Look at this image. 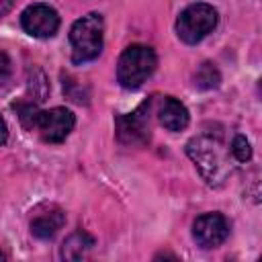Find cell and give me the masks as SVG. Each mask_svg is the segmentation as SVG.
<instances>
[{
	"mask_svg": "<svg viewBox=\"0 0 262 262\" xmlns=\"http://www.w3.org/2000/svg\"><path fill=\"white\" fill-rule=\"evenodd\" d=\"M186 154L199 168L201 176L211 186H221L231 172L223 143L213 137H207V135L192 137L186 143Z\"/></svg>",
	"mask_w": 262,
	"mask_h": 262,
	"instance_id": "cell-1",
	"label": "cell"
},
{
	"mask_svg": "<svg viewBox=\"0 0 262 262\" xmlns=\"http://www.w3.org/2000/svg\"><path fill=\"white\" fill-rule=\"evenodd\" d=\"M102 31H104V23H102V16L96 12H90L72 25L70 43H72L74 63H84L98 57L102 49Z\"/></svg>",
	"mask_w": 262,
	"mask_h": 262,
	"instance_id": "cell-2",
	"label": "cell"
},
{
	"mask_svg": "<svg viewBox=\"0 0 262 262\" xmlns=\"http://www.w3.org/2000/svg\"><path fill=\"white\" fill-rule=\"evenodd\" d=\"M156 66L158 57L151 47L139 43L129 45L117 61V80L123 88H137L154 74Z\"/></svg>",
	"mask_w": 262,
	"mask_h": 262,
	"instance_id": "cell-3",
	"label": "cell"
},
{
	"mask_svg": "<svg viewBox=\"0 0 262 262\" xmlns=\"http://www.w3.org/2000/svg\"><path fill=\"white\" fill-rule=\"evenodd\" d=\"M215 27H217V10L205 2L186 6L176 20V33L188 45H194L201 39H205Z\"/></svg>",
	"mask_w": 262,
	"mask_h": 262,
	"instance_id": "cell-4",
	"label": "cell"
},
{
	"mask_svg": "<svg viewBox=\"0 0 262 262\" xmlns=\"http://www.w3.org/2000/svg\"><path fill=\"white\" fill-rule=\"evenodd\" d=\"M149 111H151V100L139 104L129 115H119L115 119L117 139L123 145L139 147L149 141Z\"/></svg>",
	"mask_w": 262,
	"mask_h": 262,
	"instance_id": "cell-5",
	"label": "cell"
},
{
	"mask_svg": "<svg viewBox=\"0 0 262 262\" xmlns=\"http://www.w3.org/2000/svg\"><path fill=\"white\" fill-rule=\"evenodd\" d=\"M74 115L72 111L63 108V106H55L49 111H39L37 119H35V129L39 131V135L49 141V143H59L63 141L70 131L74 129Z\"/></svg>",
	"mask_w": 262,
	"mask_h": 262,
	"instance_id": "cell-6",
	"label": "cell"
},
{
	"mask_svg": "<svg viewBox=\"0 0 262 262\" xmlns=\"http://www.w3.org/2000/svg\"><path fill=\"white\" fill-rule=\"evenodd\" d=\"M20 25L29 35L39 37V39H47V37H53L57 33L59 16L47 4H31L23 10Z\"/></svg>",
	"mask_w": 262,
	"mask_h": 262,
	"instance_id": "cell-7",
	"label": "cell"
},
{
	"mask_svg": "<svg viewBox=\"0 0 262 262\" xmlns=\"http://www.w3.org/2000/svg\"><path fill=\"white\" fill-rule=\"evenodd\" d=\"M229 225L219 213H205L192 223V237L201 248H217L225 242Z\"/></svg>",
	"mask_w": 262,
	"mask_h": 262,
	"instance_id": "cell-8",
	"label": "cell"
},
{
	"mask_svg": "<svg viewBox=\"0 0 262 262\" xmlns=\"http://www.w3.org/2000/svg\"><path fill=\"white\" fill-rule=\"evenodd\" d=\"M66 223V215L57 205H41L31 217V231L39 239H51Z\"/></svg>",
	"mask_w": 262,
	"mask_h": 262,
	"instance_id": "cell-9",
	"label": "cell"
},
{
	"mask_svg": "<svg viewBox=\"0 0 262 262\" xmlns=\"http://www.w3.org/2000/svg\"><path fill=\"white\" fill-rule=\"evenodd\" d=\"M158 119H160L164 129H168V131H182L188 125V111L174 96H164L160 100V106H158Z\"/></svg>",
	"mask_w": 262,
	"mask_h": 262,
	"instance_id": "cell-10",
	"label": "cell"
},
{
	"mask_svg": "<svg viewBox=\"0 0 262 262\" xmlns=\"http://www.w3.org/2000/svg\"><path fill=\"white\" fill-rule=\"evenodd\" d=\"M92 246H94V239L86 231H76V233H72L63 242L61 258H66V260H80V258H84L90 252Z\"/></svg>",
	"mask_w": 262,
	"mask_h": 262,
	"instance_id": "cell-11",
	"label": "cell"
},
{
	"mask_svg": "<svg viewBox=\"0 0 262 262\" xmlns=\"http://www.w3.org/2000/svg\"><path fill=\"white\" fill-rule=\"evenodd\" d=\"M219 80H221V76H219L217 68L209 61L199 66V70L194 72V86H199V88H205V90L215 88V86H219Z\"/></svg>",
	"mask_w": 262,
	"mask_h": 262,
	"instance_id": "cell-12",
	"label": "cell"
},
{
	"mask_svg": "<svg viewBox=\"0 0 262 262\" xmlns=\"http://www.w3.org/2000/svg\"><path fill=\"white\" fill-rule=\"evenodd\" d=\"M14 108H16V113H18L23 125H25L27 129H33V127H35V119H37V115H39L37 104H35L33 100H23V102H16Z\"/></svg>",
	"mask_w": 262,
	"mask_h": 262,
	"instance_id": "cell-13",
	"label": "cell"
},
{
	"mask_svg": "<svg viewBox=\"0 0 262 262\" xmlns=\"http://www.w3.org/2000/svg\"><path fill=\"white\" fill-rule=\"evenodd\" d=\"M231 154L237 162H248L252 158V147H250V141L244 137V135H235L233 141H231Z\"/></svg>",
	"mask_w": 262,
	"mask_h": 262,
	"instance_id": "cell-14",
	"label": "cell"
},
{
	"mask_svg": "<svg viewBox=\"0 0 262 262\" xmlns=\"http://www.w3.org/2000/svg\"><path fill=\"white\" fill-rule=\"evenodd\" d=\"M10 74H12V63H10V57H8L4 51H0V86H4V84L8 82Z\"/></svg>",
	"mask_w": 262,
	"mask_h": 262,
	"instance_id": "cell-15",
	"label": "cell"
},
{
	"mask_svg": "<svg viewBox=\"0 0 262 262\" xmlns=\"http://www.w3.org/2000/svg\"><path fill=\"white\" fill-rule=\"evenodd\" d=\"M6 137H8V127H6L4 119L0 117V145H2V143H6Z\"/></svg>",
	"mask_w": 262,
	"mask_h": 262,
	"instance_id": "cell-16",
	"label": "cell"
},
{
	"mask_svg": "<svg viewBox=\"0 0 262 262\" xmlns=\"http://www.w3.org/2000/svg\"><path fill=\"white\" fill-rule=\"evenodd\" d=\"M12 8V0H0V18Z\"/></svg>",
	"mask_w": 262,
	"mask_h": 262,
	"instance_id": "cell-17",
	"label": "cell"
},
{
	"mask_svg": "<svg viewBox=\"0 0 262 262\" xmlns=\"http://www.w3.org/2000/svg\"><path fill=\"white\" fill-rule=\"evenodd\" d=\"M0 260H4V254H2V252H0Z\"/></svg>",
	"mask_w": 262,
	"mask_h": 262,
	"instance_id": "cell-18",
	"label": "cell"
}]
</instances>
